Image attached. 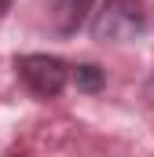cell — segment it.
<instances>
[{"instance_id":"obj_1","label":"cell","mask_w":154,"mask_h":157,"mask_svg":"<svg viewBox=\"0 0 154 157\" xmlns=\"http://www.w3.org/2000/svg\"><path fill=\"white\" fill-rule=\"evenodd\" d=\"M92 40L99 44H128L147 33V11L140 0H103L99 11H92Z\"/></svg>"},{"instance_id":"obj_2","label":"cell","mask_w":154,"mask_h":157,"mask_svg":"<svg viewBox=\"0 0 154 157\" xmlns=\"http://www.w3.org/2000/svg\"><path fill=\"white\" fill-rule=\"evenodd\" d=\"M15 73L18 80L37 95V99H55L66 91L70 84V66L59 55H44V51H30L15 59Z\"/></svg>"},{"instance_id":"obj_3","label":"cell","mask_w":154,"mask_h":157,"mask_svg":"<svg viewBox=\"0 0 154 157\" xmlns=\"http://www.w3.org/2000/svg\"><path fill=\"white\" fill-rule=\"evenodd\" d=\"M92 11H95V0H48V18L59 37H74L92 18Z\"/></svg>"},{"instance_id":"obj_4","label":"cell","mask_w":154,"mask_h":157,"mask_svg":"<svg viewBox=\"0 0 154 157\" xmlns=\"http://www.w3.org/2000/svg\"><path fill=\"white\" fill-rule=\"evenodd\" d=\"M70 80H74V88L81 95H99L107 88V70L95 66V62H81V66L70 70Z\"/></svg>"},{"instance_id":"obj_5","label":"cell","mask_w":154,"mask_h":157,"mask_svg":"<svg viewBox=\"0 0 154 157\" xmlns=\"http://www.w3.org/2000/svg\"><path fill=\"white\" fill-rule=\"evenodd\" d=\"M143 99L154 106V73H151V80H147V88H143Z\"/></svg>"},{"instance_id":"obj_6","label":"cell","mask_w":154,"mask_h":157,"mask_svg":"<svg viewBox=\"0 0 154 157\" xmlns=\"http://www.w3.org/2000/svg\"><path fill=\"white\" fill-rule=\"evenodd\" d=\"M7 11H11V0H0V22L7 18Z\"/></svg>"},{"instance_id":"obj_7","label":"cell","mask_w":154,"mask_h":157,"mask_svg":"<svg viewBox=\"0 0 154 157\" xmlns=\"http://www.w3.org/2000/svg\"><path fill=\"white\" fill-rule=\"evenodd\" d=\"M11 157H22V154H11Z\"/></svg>"}]
</instances>
